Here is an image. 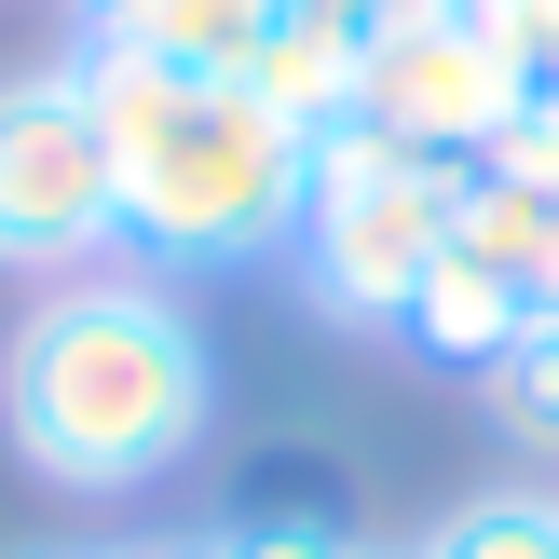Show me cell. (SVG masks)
Here are the masks:
<instances>
[{"instance_id": "cell-11", "label": "cell", "mask_w": 559, "mask_h": 559, "mask_svg": "<svg viewBox=\"0 0 559 559\" xmlns=\"http://www.w3.org/2000/svg\"><path fill=\"white\" fill-rule=\"evenodd\" d=\"M478 424L506 437L519 464H559V314H533V328L478 369Z\"/></svg>"}, {"instance_id": "cell-4", "label": "cell", "mask_w": 559, "mask_h": 559, "mask_svg": "<svg viewBox=\"0 0 559 559\" xmlns=\"http://www.w3.org/2000/svg\"><path fill=\"white\" fill-rule=\"evenodd\" d=\"M123 260V164H109L96 82L82 55L0 82V273L27 287H69V273Z\"/></svg>"}, {"instance_id": "cell-3", "label": "cell", "mask_w": 559, "mask_h": 559, "mask_svg": "<svg viewBox=\"0 0 559 559\" xmlns=\"http://www.w3.org/2000/svg\"><path fill=\"white\" fill-rule=\"evenodd\" d=\"M451 205H464V164H424L369 123H328L314 136V205H300V246H287L300 300L328 328H382L396 342L424 273L451 260Z\"/></svg>"}, {"instance_id": "cell-5", "label": "cell", "mask_w": 559, "mask_h": 559, "mask_svg": "<svg viewBox=\"0 0 559 559\" xmlns=\"http://www.w3.org/2000/svg\"><path fill=\"white\" fill-rule=\"evenodd\" d=\"M519 96H533L519 55L478 41L464 0H409V14L369 27V55H355V123L396 136V151H424V164H478L491 136L519 123Z\"/></svg>"}, {"instance_id": "cell-8", "label": "cell", "mask_w": 559, "mask_h": 559, "mask_svg": "<svg viewBox=\"0 0 559 559\" xmlns=\"http://www.w3.org/2000/svg\"><path fill=\"white\" fill-rule=\"evenodd\" d=\"M451 260L506 273V287H533L559 314V191L506 178V164H464V205H451Z\"/></svg>"}, {"instance_id": "cell-15", "label": "cell", "mask_w": 559, "mask_h": 559, "mask_svg": "<svg viewBox=\"0 0 559 559\" xmlns=\"http://www.w3.org/2000/svg\"><path fill=\"white\" fill-rule=\"evenodd\" d=\"M369 559H424V546H369Z\"/></svg>"}, {"instance_id": "cell-10", "label": "cell", "mask_w": 559, "mask_h": 559, "mask_svg": "<svg viewBox=\"0 0 559 559\" xmlns=\"http://www.w3.org/2000/svg\"><path fill=\"white\" fill-rule=\"evenodd\" d=\"M355 55H369L355 27H328V14H300V0H287V14H273V41L246 55V96L287 109L300 136H328V123H355Z\"/></svg>"}, {"instance_id": "cell-13", "label": "cell", "mask_w": 559, "mask_h": 559, "mask_svg": "<svg viewBox=\"0 0 559 559\" xmlns=\"http://www.w3.org/2000/svg\"><path fill=\"white\" fill-rule=\"evenodd\" d=\"M96 559H218V546H205V533H109Z\"/></svg>"}, {"instance_id": "cell-12", "label": "cell", "mask_w": 559, "mask_h": 559, "mask_svg": "<svg viewBox=\"0 0 559 559\" xmlns=\"http://www.w3.org/2000/svg\"><path fill=\"white\" fill-rule=\"evenodd\" d=\"M424 559H559V491H464Z\"/></svg>"}, {"instance_id": "cell-6", "label": "cell", "mask_w": 559, "mask_h": 559, "mask_svg": "<svg viewBox=\"0 0 559 559\" xmlns=\"http://www.w3.org/2000/svg\"><path fill=\"white\" fill-rule=\"evenodd\" d=\"M287 0H82V41L69 55H136V69H205L246 82V55L273 41Z\"/></svg>"}, {"instance_id": "cell-1", "label": "cell", "mask_w": 559, "mask_h": 559, "mask_svg": "<svg viewBox=\"0 0 559 559\" xmlns=\"http://www.w3.org/2000/svg\"><path fill=\"white\" fill-rule=\"evenodd\" d=\"M0 437L41 491H82V506H136V491L191 478V451L218 437L205 314L136 260L41 287L0 342Z\"/></svg>"}, {"instance_id": "cell-14", "label": "cell", "mask_w": 559, "mask_h": 559, "mask_svg": "<svg viewBox=\"0 0 559 559\" xmlns=\"http://www.w3.org/2000/svg\"><path fill=\"white\" fill-rule=\"evenodd\" d=\"M0 559H96V546H0Z\"/></svg>"}, {"instance_id": "cell-2", "label": "cell", "mask_w": 559, "mask_h": 559, "mask_svg": "<svg viewBox=\"0 0 559 559\" xmlns=\"http://www.w3.org/2000/svg\"><path fill=\"white\" fill-rule=\"evenodd\" d=\"M96 82L109 164H123V260L191 287V273H260L300 246L314 205V136L260 109L246 82L205 69H136V55H82Z\"/></svg>"}, {"instance_id": "cell-7", "label": "cell", "mask_w": 559, "mask_h": 559, "mask_svg": "<svg viewBox=\"0 0 559 559\" xmlns=\"http://www.w3.org/2000/svg\"><path fill=\"white\" fill-rule=\"evenodd\" d=\"M533 314H546L533 287H506V273H478V260H437V273H424V300L396 314V342L424 355V369L478 382V369H491V355H506V342H519Z\"/></svg>"}, {"instance_id": "cell-9", "label": "cell", "mask_w": 559, "mask_h": 559, "mask_svg": "<svg viewBox=\"0 0 559 559\" xmlns=\"http://www.w3.org/2000/svg\"><path fill=\"white\" fill-rule=\"evenodd\" d=\"M218 559H369V533L342 519V478H287V464H260V478L233 491V519H205Z\"/></svg>"}]
</instances>
